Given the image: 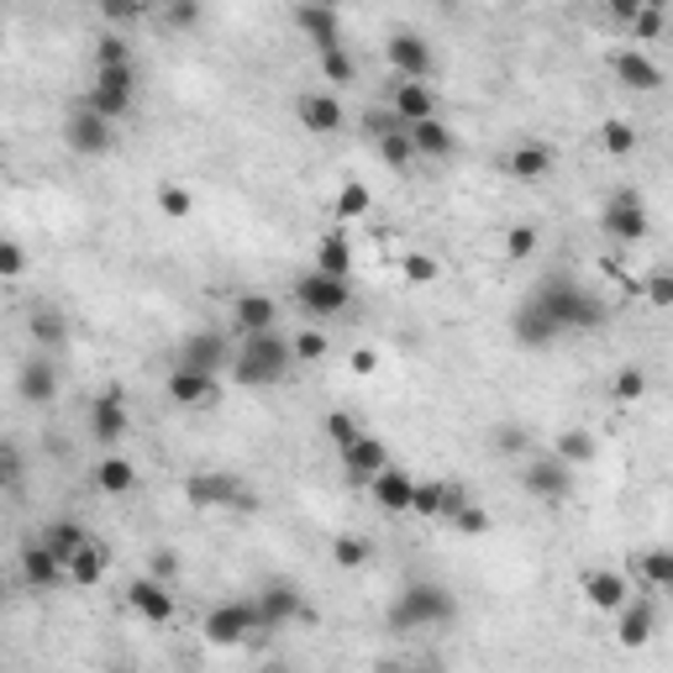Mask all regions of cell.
I'll list each match as a JSON object with an SVG mask.
<instances>
[{
    "mask_svg": "<svg viewBox=\"0 0 673 673\" xmlns=\"http://www.w3.org/2000/svg\"><path fill=\"white\" fill-rule=\"evenodd\" d=\"M532 305H542L558 332H589V327H606V301L589 295L573 274H547L537 290H532Z\"/></svg>",
    "mask_w": 673,
    "mask_h": 673,
    "instance_id": "6da1fadb",
    "label": "cell"
},
{
    "mask_svg": "<svg viewBox=\"0 0 673 673\" xmlns=\"http://www.w3.org/2000/svg\"><path fill=\"white\" fill-rule=\"evenodd\" d=\"M453 615H458L453 589H442V584H405L395 595V606H390V626L395 632H432V626H447Z\"/></svg>",
    "mask_w": 673,
    "mask_h": 673,
    "instance_id": "7a4b0ae2",
    "label": "cell"
},
{
    "mask_svg": "<svg viewBox=\"0 0 673 673\" xmlns=\"http://www.w3.org/2000/svg\"><path fill=\"white\" fill-rule=\"evenodd\" d=\"M290 364H295V353H290V336L279 332H258V336H242V353H237V384H279L284 373H290Z\"/></svg>",
    "mask_w": 673,
    "mask_h": 673,
    "instance_id": "3957f363",
    "label": "cell"
},
{
    "mask_svg": "<svg viewBox=\"0 0 673 673\" xmlns=\"http://www.w3.org/2000/svg\"><path fill=\"white\" fill-rule=\"evenodd\" d=\"M185 500L195 510H258V495L232 473H195L185 484Z\"/></svg>",
    "mask_w": 673,
    "mask_h": 673,
    "instance_id": "277c9868",
    "label": "cell"
},
{
    "mask_svg": "<svg viewBox=\"0 0 673 673\" xmlns=\"http://www.w3.org/2000/svg\"><path fill=\"white\" fill-rule=\"evenodd\" d=\"M132 96H137V68H105V74H96V85L85 96V111L116 127L132 111Z\"/></svg>",
    "mask_w": 673,
    "mask_h": 673,
    "instance_id": "5b68a950",
    "label": "cell"
},
{
    "mask_svg": "<svg viewBox=\"0 0 673 673\" xmlns=\"http://www.w3.org/2000/svg\"><path fill=\"white\" fill-rule=\"evenodd\" d=\"M258 632H269V626H264L253 600H227V606H216L205 615V642H216V647H237V642L258 637Z\"/></svg>",
    "mask_w": 673,
    "mask_h": 673,
    "instance_id": "8992f818",
    "label": "cell"
},
{
    "mask_svg": "<svg viewBox=\"0 0 673 673\" xmlns=\"http://www.w3.org/2000/svg\"><path fill=\"white\" fill-rule=\"evenodd\" d=\"M353 301V284L347 279H336V274H301L295 279V305L310 310V316H342Z\"/></svg>",
    "mask_w": 673,
    "mask_h": 673,
    "instance_id": "52a82bcc",
    "label": "cell"
},
{
    "mask_svg": "<svg viewBox=\"0 0 673 673\" xmlns=\"http://www.w3.org/2000/svg\"><path fill=\"white\" fill-rule=\"evenodd\" d=\"M600 227H606V237H615V242H642L647 237V201H642L637 190H615L606 201V211H600Z\"/></svg>",
    "mask_w": 673,
    "mask_h": 673,
    "instance_id": "ba28073f",
    "label": "cell"
},
{
    "mask_svg": "<svg viewBox=\"0 0 673 673\" xmlns=\"http://www.w3.org/2000/svg\"><path fill=\"white\" fill-rule=\"evenodd\" d=\"M384 53H390V68L401 74L405 85H427V79H432V68H437V59H432V42H421L416 33H395L390 42H384Z\"/></svg>",
    "mask_w": 673,
    "mask_h": 673,
    "instance_id": "9c48e42d",
    "label": "cell"
},
{
    "mask_svg": "<svg viewBox=\"0 0 673 673\" xmlns=\"http://www.w3.org/2000/svg\"><path fill=\"white\" fill-rule=\"evenodd\" d=\"M521 484H526V495H532V500L558 505V500H569L573 469H563L558 458H532V464L521 469Z\"/></svg>",
    "mask_w": 673,
    "mask_h": 673,
    "instance_id": "30bf717a",
    "label": "cell"
},
{
    "mask_svg": "<svg viewBox=\"0 0 673 673\" xmlns=\"http://www.w3.org/2000/svg\"><path fill=\"white\" fill-rule=\"evenodd\" d=\"M64 137L79 158H101V153H111V142H116V127L101 122V116H90V111L79 105V111L64 122Z\"/></svg>",
    "mask_w": 673,
    "mask_h": 673,
    "instance_id": "8fae6325",
    "label": "cell"
},
{
    "mask_svg": "<svg viewBox=\"0 0 673 673\" xmlns=\"http://www.w3.org/2000/svg\"><path fill=\"white\" fill-rule=\"evenodd\" d=\"M127 427H132V416H127V395H122V390L96 395V405H90V437L105 442V447H116V442L127 437Z\"/></svg>",
    "mask_w": 673,
    "mask_h": 673,
    "instance_id": "7c38bea8",
    "label": "cell"
},
{
    "mask_svg": "<svg viewBox=\"0 0 673 673\" xmlns=\"http://www.w3.org/2000/svg\"><path fill=\"white\" fill-rule=\"evenodd\" d=\"M295 116H301L305 132H316V137L342 132V122H347L342 101H336V96H327V90H310V96H301V101H295Z\"/></svg>",
    "mask_w": 673,
    "mask_h": 673,
    "instance_id": "4fadbf2b",
    "label": "cell"
},
{
    "mask_svg": "<svg viewBox=\"0 0 673 673\" xmlns=\"http://www.w3.org/2000/svg\"><path fill=\"white\" fill-rule=\"evenodd\" d=\"M127 606H132L148 626H168V621H174V589L158 584V579H137V584H127Z\"/></svg>",
    "mask_w": 673,
    "mask_h": 673,
    "instance_id": "5bb4252c",
    "label": "cell"
},
{
    "mask_svg": "<svg viewBox=\"0 0 673 673\" xmlns=\"http://www.w3.org/2000/svg\"><path fill=\"white\" fill-rule=\"evenodd\" d=\"M253 606H258V615H264V626H290L295 615H305V600L295 584H264L258 595H253Z\"/></svg>",
    "mask_w": 673,
    "mask_h": 673,
    "instance_id": "9a60e30c",
    "label": "cell"
},
{
    "mask_svg": "<svg viewBox=\"0 0 673 673\" xmlns=\"http://www.w3.org/2000/svg\"><path fill=\"white\" fill-rule=\"evenodd\" d=\"M584 600L595 610H621L632 600V579L615 569H589L584 573Z\"/></svg>",
    "mask_w": 673,
    "mask_h": 673,
    "instance_id": "2e32d148",
    "label": "cell"
},
{
    "mask_svg": "<svg viewBox=\"0 0 673 673\" xmlns=\"http://www.w3.org/2000/svg\"><path fill=\"white\" fill-rule=\"evenodd\" d=\"M390 116L401 122V127H416V122H432L437 116V96H432V85H395V96H390Z\"/></svg>",
    "mask_w": 673,
    "mask_h": 673,
    "instance_id": "e0dca14e",
    "label": "cell"
},
{
    "mask_svg": "<svg viewBox=\"0 0 673 673\" xmlns=\"http://www.w3.org/2000/svg\"><path fill=\"white\" fill-rule=\"evenodd\" d=\"M553 164H558V158H553V148H547V142H521V148H510V153H505V174H510V179H521V185H537V179H547Z\"/></svg>",
    "mask_w": 673,
    "mask_h": 673,
    "instance_id": "ac0fdd59",
    "label": "cell"
},
{
    "mask_svg": "<svg viewBox=\"0 0 673 673\" xmlns=\"http://www.w3.org/2000/svg\"><path fill=\"white\" fill-rule=\"evenodd\" d=\"M16 395L27 405H53V395H59V369H53L48 358H27V364L16 369Z\"/></svg>",
    "mask_w": 673,
    "mask_h": 673,
    "instance_id": "d6986e66",
    "label": "cell"
},
{
    "mask_svg": "<svg viewBox=\"0 0 673 673\" xmlns=\"http://www.w3.org/2000/svg\"><path fill=\"white\" fill-rule=\"evenodd\" d=\"M405 137H410V153H416V158H453V153H458V137H453V127H447L442 116L405 127Z\"/></svg>",
    "mask_w": 673,
    "mask_h": 673,
    "instance_id": "ffe728a7",
    "label": "cell"
},
{
    "mask_svg": "<svg viewBox=\"0 0 673 673\" xmlns=\"http://www.w3.org/2000/svg\"><path fill=\"white\" fill-rule=\"evenodd\" d=\"M369 484H373V505H379L384 516H405V510H410V490H416V479L401 473L395 464H390V469H379Z\"/></svg>",
    "mask_w": 673,
    "mask_h": 673,
    "instance_id": "44dd1931",
    "label": "cell"
},
{
    "mask_svg": "<svg viewBox=\"0 0 673 673\" xmlns=\"http://www.w3.org/2000/svg\"><path fill=\"white\" fill-rule=\"evenodd\" d=\"M615 615H621V621H615V637H621V647H647L652 632H658V610H652V600H626Z\"/></svg>",
    "mask_w": 673,
    "mask_h": 673,
    "instance_id": "7402d4cb",
    "label": "cell"
},
{
    "mask_svg": "<svg viewBox=\"0 0 673 673\" xmlns=\"http://www.w3.org/2000/svg\"><path fill=\"white\" fill-rule=\"evenodd\" d=\"M179 364H185V369H201V373H211V379H216V373L227 369V342H221L216 332H190V336H185V353H179Z\"/></svg>",
    "mask_w": 673,
    "mask_h": 673,
    "instance_id": "603a6c76",
    "label": "cell"
},
{
    "mask_svg": "<svg viewBox=\"0 0 673 673\" xmlns=\"http://www.w3.org/2000/svg\"><path fill=\"white\" fill-rule=\"evenodd\" d=\"M168 401L174 405H211L216 401V379L201 369H185V364H174V373H168Z\"/></svg>",
    "mask_w": 673,
    "mask_h": 673,
    "instance_id": "cb8c5ba5",
    "label": "cell"
},
{
    "mask_svg": "<svg viewBox=\"0 0 673 673\" xmlns=\"http://www.w3.org/2000/svg\"><path fill=\"white\" fill-rule=\"evenodd\" d=\"M295 27H301V33L316 42V53L342 48V22H336L332 5H301V11H295Z\"/></svg>",
    "mask_w": 673,
    "mask_h": 673,
    "instance_id": "d4e9b609",
    "label": "cell"
},
{
    "mask_svg": "<svg viewBox=\"0 0 673 673\" xmlns=\"http://www.w3.org/2000/svg\"><path fill=\"white\" fill-rule=\"evenodd\" d=\"M510 332H516V342H521V347H547V342H558V336H563V332H558V321H553L542 305H532V301L516 310Z\"/></svg>",
    "mask_w": 673,
    "mask_h": 673,
    "instance_id": "484cf974",
    "label": "cell"
},
{
    "mask_svg": "<svg viewBox=\"0 0 673 673\" xmlns=\"http://www.w3.org/2000/svg\"><path fill=\"white\" fill-rule=\"evenodd\" d=\"M232 316H237V327H242V336H258V332H274L279 327V305H274V295H237L232 305Z\"/></svg>",
    "mask_w": 673,
    "mask_h": 673,
    "instance_id": "4316f807",
    "label": "cell"
},
{
    "mask_svg": "<svg viewBox=\"0 0 673 673\" xmlns=\"http://www.w3.org/2000/svg\"><path fill=\"white\" fill-rule=\"evenodd\" d=\"M615 74H621V85H626V90H642V96L663 85V68L652 64L642 48H621V53H615Z\"/></svg>",
    "mask_w": 673,
    "mask_h": 673,
    "instance_id": "83f0119b",
    "label": "cell"
},
{
    "mask_svg": "<svg viewBox=\"0 0 673 673\" xmlns=\"http://www.w3.org/2000/svg\"><path fill=\"white\" fill-rule=\"evenodd\" d=\"M336 458H342V469L353 473V479H373L379 469H390V447L379 437H358L353 447H342Z\"/></svg>",
    "mask_w": 673,
    "mask_h": 673,
    "instance_id": "f1b7e54d",
    "label": "cell"
},
{
    "mask_svg": "<svg viewBox=\"0 0 673 673\" xmlns=\"http://www.w3.org/2000/svg\"><path fill=\"white\" fill-rule=\"evenodd\" d=\"M22 579H27V589H53V584L64 579V563H59L42 542H27V547H22Z\"/></svg>",
    "mask_w": 673,
    "mask_h": 673,
    "instance_id": "f546056e",
    "label": "cell"
},
{
    "mask_svg": "<svg viewBox=\"0 0 673 673\" xmlns=\"http://www.w3.org/2000/svg\"><path fill=\"white\" fill-rule=\"evenodd\" d=\"M37 542H42L59 563H68L79 547H90V532H85L79 521H53V526H42V537H37Z\"/></svg>",
    "mask_w": 673,
    "mask_h": 673,
    "instance_id": "4dcf8cb0",
    "label": "cell"
},
{
    "mask_svg": "<svg viewBox=\"0 0 673 673\" xmlns=\"http://www.w3.org/2000/svg\"><path fill=\"white\" fill-rule=\"evenodd\" d=\"M96 484H101V495H132L137 469L122 458V453H105L101 464H96Z\"/></svg>",
    "mask_w": 673,
    "mask_h": 673,
    "instance_id": "1f68e13d",
    "label": "cell"
},
{
    "mask_svg": "<svg viewBox=\"0 0 673 673\" xmlns=\"http://www.w3.org/2000/svg\"><path fill=\"white\" fill-rule=\"evenodd\" d=\"M353 269V247H347V237L342 232H327L316 242V274H336V279H347Z\"/></svg>",
    "mask_w": 673,
    "mask_h": 673,
    "instance_id": "d6a6232c",
    "label": "cell"
},
{
    "mask_svg": "<svg viewBox=\"0 0 673 673\" xmlns=\"http://www.w3.org/2000/svg\"><path fill=\"white\" fill-rule=\"evenodd\" d=\"M27 327H33L37 347H59V342L68 336V321H64V310H59V305H33Z\"/></svg>",
    "mask_w": 673,
    "mask_h": 673,
    "instance_id": "836d02e7",
    "label": "cell"
},
{
    "mask_svg": "<svg viewBox=\"0 0 673 673\" xmlns=\"http://www.w3.org/2000/svg\"><path fill=\"white\" fill-rule=\"evenodd\" d=\"M64 579H74L79 589L101 584V579H105V553L96 547V542H90V547H79V553H74V558L64 563Z\"/></svg>",
    "mask_w": 673,
    "mask_h": 673,
    "instance_id": "e575fe53",
    "label": "cell"
},
{
    "mask_svg": "<svg viewBox=\"0 0 673 673\" xmlns=\"http://www.w3.org/2000/svg\"><path fill=\"white\" fill-rule=\"evenodd\" d=\"M637 573H642V584H647L652 595L673 589V553H669V547H652V553H642Z\"/></svg>",
    "mask_w": 673,
    "mask_h": 673,
    "instance_id": "d590c367",
    "label": "cell"
},
{
    "mask_svg": "<svg viewBox=\"0 0 673 673\" xmlns=\"http://www.w3.org/2000/svg\"><path fill=\"white\" fill-rule=\"evenodd\" d=\"M595 453H600V442L589 437V432H579V427H573V432H563V437H558V447H553V458H558L563 469H573V464H589Z\"/></svg>",
    "mask_w": 673,
    "mask_h": 673,
    "instance_id": "8d00e7d4",
    "label": "cell"
},
{
    "mask_svg": "<svg viewBox=\"0 0 673 673\" xmlns=\"http://www.w3.org/2000/svg\"><path fill=\"white\" fill-rule=\"evenodd\" d=\"M105 68H132V42L122 33H105L96 42V74H105Z\"/></svg>",
    "mask_w": 673,
    "mask_h": 673,
    "instance_id": "74e56055",
    "label": "cell"
},
{
    "mask_svg": "<svg viewBox=\"0 0 673 673\" xmlns=\"http://www.w3.org/2000/svg\"><path fill=\"white\" fill-rule=\"evenodd\" d=\"M373 142H379V158H384L390 168H401V174H405V168L416 164V153H410V137H405V127H390V132H379Z\"/></svg>",
    "mask_w": 673,
    "mask_h": 673,
    "instance_id": "f35d334b",
    "label": "cell"
},
{
    "mask_svg": "<svg viewBox=\"0 0 673 673\" xmlns=\"http://www.w3.org/2000/svg\"><path fill=\"white\" fill-rule=\"evenodd\" d=\"M600 142H606L610 158H632V153H637V127L621 122V116H610L606 127H600Z\"/></svg>",
    "mask_w": 673,
    "mask_h": 673,
    "instance_id": "ab89813d",
    "label": "cell"
},
{
    "mask_svg": "<svg viewBox=\"0 0 673 673\" xmlns=\"http://www.w3.org/2000/svg\"><path fill=\"white\" fill-rule=\"evenodd\" d=\"M369 185H358V179H353V185H342V190H336V201H332V211H336V221H358V216H364V211H369Z\"/></svg>",
    "mask_w": 673,
    "mask_h": 673,
    "instance_id": "60d3db41",
    "label": "cell"
},
{
    "mask_svg": "<svg viewBox=\"0 0 673 673\" xmlns=\"http://www.w3.org/2000/svg\"><path fill=\"white\" fill-rule=\"evenodd\" d=\"M290 353H295V364H321V358L332 353V342H327V332L305 327V332L290 336Z\"/></svg>",
    "mask_w": 673,
    "mask_h": 673,
    "instance_id": "b9f144b4",
    "label": "cell"
},
{
    "mask_svg": "<svg viewBox=\"0 0 673 673\" xmlns=\"http://www.w3.org/2000/svg\"><path fill=\"white\" fill-rule=\"evenodd\" d=\"M663 27H669L663 5H658V0H642L637 16H632V37H637V42H652V37H663Z\"/></svg>",
    "mask_w": 673,
    "mask_h": 673,
    "instance_id": "7bdbcfd3",
    "label": "cell"
},
{
    "mask_svg": "<svg viewBox=\"0 0 673 673\" xmlns=\"http://www.w3.org/2000/svg\"><path fill=\"white\" fill-rule=\"evenodd\" d=\"M410 510H416V516H442V510H447V484H437V479L416 484V490H410Z\"/></svg>",
    "mask_w": 673,
    "mask_h": 673,
    "instance_id": "ee69618b",
    "label": "cell"
},
{
    "mask_svg": "<svg viewBox=\"0 0 673 673\" xmlns=\"http://www.w3.org/2000/svg\"><path fill=\"white\" fill-rule=\"evenodd\" d=\"M321 74H327L332 85H353V79H358V64H353L347 48H327V53H321Z\"/></svg>",
    "mask_w": 673,
    "mask_h": 673,
    "instance_id": "f6af8a7d",
    "label": "cell"
},
{
    "mask_svg": "<svg viewBox=\"0 0 673 673\" xmlns=\"http://www.w3.org/2000/svg\"><path fill=\"white\" fill-rule=\"evenodd\" d=\"M332 558H336V569H364L369 563V537H336L332 542Z\"/></svg>",
    "mask_w": 673,
    "mask_h": 673,
    "instance_id": "bcb514c9",
    "label": "cell"
},
{
    "mask_svg": "<svg viewBox=\"0 0 673 673\" xmlns=\"http://www.w3.org/2000/svg\"><path fill=\"white\" fill-rule=\"evenodd\" d=\"M537 247H542L537 227H510V232H505V258H516V264H526Z\"/></svg>",
    "mask_w": 673,
    "mask_h": 673,
    "instance_id": "7dc6e473",
    "label": "cell"
},
{
    "mask_svg": "<svg viewBox=\"0 0 673 673\" xmlns=\"http://www.w3.org/2000/svg\"><path fill=\"white\" fill-rule=\"evenodd\" d=\"M327 437H332V447L342 453V447H353L364 432H358V421H353L347 410H332V416H327Z\"/></svg>",
    "mask_w": 673,
    "mask_h": 673,
    "instance_id": "c3c4849f",
    "label": "cell"
},
{
    "mask_svg": "<svg viewBox=\"0 0 673 673\" xmlns=\"http://www.w3.org/2000/svg\"><path fill=\"white\" fill-rule=\"evenodd\" d=\"M447 521H453V526H458V532H464V537H484V532H490V516H484V510H479V505H458V510H453V516H447Z\"/></svg>",
    "mask_w": 673,
    "mask_h": 673,
    "instance_id": "681fc988",
    "label": "cell"
},
{
    "mask_svg": "<svg viewBox=\"0 0 673 673\" xmlns=\"http://www.w3.org/2000/svg\"><path fill=\"white\" fill-rule=\"evenodd\" d=\"M22 274H27V253H22V242L0 237V279H22Z\"/></svg>",
    "mask_w": 673,
    "mask_h": 673,
    "instance_id": "f907efd6",
    "label": "cell"
},
{
    "mask_svg": "<svg viewBox=\"0 0 673 673\" xmlns=\"http://www.w3.org/2000/svg\"><path fill=\"white\" fill-rule=\"evenodd\" d=\"M158 205H164V211H168V216H174V221L195 211V201H190V190H185V185H158Z\"/></svg>",
    "mask_w": 673,
    "mask_h": 673,
    "instance_id": "816d5d0a",
    "label": "cell"
},
{
    "mask_svg": "<svg viewBox=\"0 0 673 673\" xmlns=\"http://www.w3.org/2000/svg\"><path fill=\"white\" fill-rule=\"evenodd\" d=\"M195 22H201V5H195V0H179V5L164 11V27H174V33H190Z\"/></svg>",
    "mask_w": 673,
    "mask_h": 673,
    "instance_id": "f5cc1de1",
    "label": "cell"
},
{
    "mask_svg": "<svg viewBox=\"0 0 673 673\" xmlns=\"http://www.w3.org/2000/svg\"><path fill=\"white\" fill-rule=\"evenodd\" d=\"M405 279H410V284H432V279H437V258L410 253V258H405Z\"/></svg>",
    "mask_w": 673,
    "mask_h": 673,
    "instance_id": "db71d44e",
    "label": "cell"
},
{
    "mask_svg": "<svg viewBox=\"0 0 673 673\" xmlns=\"http://www.w3.org/2000/svg\"><path fill=\"white\" fill-rule=\"evenodd\" d=\"M16 479H22V453L11 442H0V490H11Z\"/></svg>",
    "mask_w": 673,
    "mask_h": 673,
    "instance_id": "11a10c76",
    "label": "cell"
},
{
    "mask_svg": "<svg viewBox=\"0 0 673 673\" xmlns=\"http://www.w3.org/2000/svg\"><path fill=\"white\" fill-rule=\"evenodd\" d=\"M642 390H647V373H642V369H621V373H615V395H621V401H642Z\"/></svg>",
    "mask_w": 673,
    "mask_h": 673,
    "instance_id": "9f6ffc18",
    "label": "cell"
},
{
    "mask_svg": "<svg viewBox=\"0 0 673 673\" xmlns=\"http://www.w3.org/2000/svg\"><path fill=\"white\" fill-rule=\"evenodd\" d=\"M101 11H105V22H116V27H127V22L142 16V5H137V0H105Z\"/></svg>",
    "mask_w": 673,
    "mask_h": 673,
    "instance_id": "6f0895ef",
    "label": "cell"
},
{
    "mask_svg": "<svg viewBox=\"0 0 673 673\" xmlns=\"http://www.w3.org/2000/svg\"><path fill=\"white\" fill-rule=\"evenodd\" d=\"M642 290H647V301H652V305H673V274L658 269L647 284H642Z\"/></svg>",
    "mask_w": 673,
    "mask_h": 673,
    "instance_id": "680465c9",
    "label": "cell"
},
{
    "mask_svg": "<svg viewBox=\"0 0 673 673\" xmlns=\"http://www.w3.org/2000/svg\"><path fill=\"white\" fill-rule=\"evenodd\" d=\"M174 573H179V558H174V553H153V573H148V579H158V584H174Z\"/></svg>",
    "mask_w": 673,
    "mask_h": 673,
    "instance_id": "91938a15",
    "label": "cell"
},
{
    "mask_svg": "<svg viewBox=\"0 0 673 673\" xmlns=\"http://www.w3.org/2000/svg\"><path fill=\"white\" fill-rule=\"evenodd\" d=\"M379 369V353H373V347H358V353H353V373H373Z\"/></svg>",
    "mask_w": 673,
    "mask_h": 673,
    "instance_id": "94428289",
    "label": "cell"
},
{
    "mask_svg": "<svg viewBox=\"0 0 673 673\" xmlns=\"http://www.w3.org/2000/svg\"><path fill=\"white\" fill-rule=\"evenodd\" d=\"M637 5H642V0H610V16H615V22H632V16H637Z\"/></svg>",
    "mask_w": 673,
    "mask_h": 673,
    "instance_id": "6125c7cd",
    "label": "cell"
},
{
    "mask_svg": "<svg viewBox=\"0 0 673 673\" xmlns=\"http://www.w3.org/2000/svg\"><path fill=\"white\" fill-rule=\"evenodd\" d=\"M500 447H505V453H521V447H526V437L510 427V432H500Z\"/></svg>",
    "mask_w": 673,
    "mask_h": 673,
    "instance_id": "be15d7a7",
    "label": "cell"
},
{
    "mask_svg": "<svg viewBox=\"0 0 673 673\" xmlns=\"http://www.w3.org/2000/svg\"><path fill=\"white\" fill-rule=\"evenodd\" d=\"M373 673H437V669H401V663H379Z\"/></svg>",
    "mask_w": 673,
    "mask_h": 673,
    "instance_id": "e7e4bbea",
    "label": "cell"
},
{
    "mask_svg": "<svg viewBox=\"0 0 673 673\" xmlns=\"http://www.w3.org/2000/svg\"><path fill=\"white\" fill-rule=\"evenodd\" d=\"M264 673H284V669H264Z\"/></svg>",
    "mask_w": 673,
    "mask_h": 673,
    "instance_id": "03108f58",
    "label": "cell"
}]
</instances>
